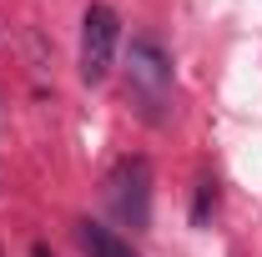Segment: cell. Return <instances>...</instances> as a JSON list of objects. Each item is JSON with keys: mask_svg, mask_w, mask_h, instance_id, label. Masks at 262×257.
Returning <instances> with one entry per match:
<instances>
[{"mask_svg": "<svg viewBox=\"0 0 262 257\" xmlns=\"http://www.w3.org/2000/svg\"><path fill=\"white\" fill-rule=\"evenodd\" d=\"M126 86H131V101L141 106L146 121H162V116H166V106H171V61L162 56L157 40H146V35L131 40Z\"/></svg>", "mask_w": 262, "mask_h": 257, "instance_id": "cell-1", "label": "cell"}, {"mask_svg": "<svg viewBox=\"0 0 262 257\" xmlns=\"http://www.w3.org/2000/svg\"><path fill=\"white\" fill-rule=\"evenodd\" d=\"M35 257H51V252H46V247H35Z\"/></svg>", "mask_w": 262, "mask_h": 257, "instance_id": "cell-6", "label": "cell"}, {"mask_svg": "<svg viewBox=\"0 0 262 257\" xmlns=\"http://www.w3.org/2000/svg\"><path fill=\"white\" fill-rule=\"evenodd\" d=\"M76 242H81L86 257H141L126 237H116L111 227H101V222H76Z\"/></svg>", "mask_w": 262, "mask_h": 257, "instance_id": "cell-4", "label": "cell"}, {"mask_svg": "<svg viewBox=\"0 0 262 257\" xmlns=\"http://www.w3.org/2000/svg\"><path fill=\"white\" fill-rule=\"evenodd\" d=\"M217 202V192H212V182H202V192H196V222H207V207Z\"/></svg>", "mask_w": 262, "mask_h": 257, "instance_id": "cell-5", "label": "cell"}, {"mask_svg": "<svg viewBox=\"0 0 262 257\" xmlns=\"http://www.w3.org/2000/svg\"><path fill=\"white\" fill-rule=\"evenodd\" d=\"M106 207L121 227H146L151 222V161L146 157H121L106 177Z\"/></svg>", "mask_w": 262, "mask_h": 257, "instance_id": "cell-2", "label": "cell"}, {"mask_svg": "<svg viewBox=\"0 0 262 257\" xmlns=\"http://www.w3.org/2000/svg\"><path fill=\"white\" fill-rule=\"evenodd\" d=\"M116 40H121L116 10H111V5H86V15H81V81H86V86H101V81L111 76Z\"/></svg>", "mask_w": 262, "mask_h": 257, "instance_id": "cell-3", "label": "cell"}]
</instances>
